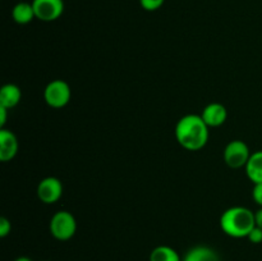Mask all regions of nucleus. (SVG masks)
I'll return each mask as SVG.
<instances>
[{
    "label": "nucleus",
    "mask_w": 262,
    "mask_h": 261,
    "mask_svg": "<svg viewBox=\"0 0 262 261\" xmlns=\"http://www.w3.org/2000/svg\"><path fill=\"white\" fill-rule=\"evenodd\" d=\"M176 137L187 150H201L209 140V127L204 122L201 115H184L177 123Z\"/></svg>",
    "instance_id": "1"
},
{
    "label": "nucleus",
    "mask_w": 262,
    "mask_h": 261,
    "mask_svg": "<svg viewBox=\"0 0 262 261\" xmlns=\"http://www.w3.org/2000/svg\"><path fill=\"white\" fill-rule=\"evenodd\" d=\"M220 227L225 234L234 238H243L256 227L255 214L247 207L234 206L225 210L220 217Z\"/></svg>",
    "instance_id": "2"
},
{
    "label": "nucleus",
    "mask_w": 262,
    "mask_h": 261,
    "mask_svg": "<svg viewBox=\"0 0 262 261\" xmlns=\"http://www.w3.org/2000/svg\"><path fill=\"white\" fill-rule=\"evenodd\" d=\"M77 230V223L69 211L55 212L50 220V232L54 238L59 241H68Z\"/></svg>",
    "instance_id": "3"
},
{
    "label": "nucleus",
    "mask_w": 262,
    "mask_h": 261,
    "mask_svg": "<svg viewBox=\"0 0 262 261\" xmlns=\"http://www.w3.org/2000/svg\"><path fill=\"white\" fill-rule=\"evenodd\" d=\"M43 97L51 107H55V109L63 107L71 100V87L66 81H61V79L51 81L46 86Z\"/></svg>",
    "instance_id": "4"
},
{
    "label": "nucleus",
    "mask_w": 262,
    "mask_h": 261,
    "mask_svg": "<svg viewBox=\"0 0 262 261\" xmlns=\"http://www.w3.org/2000/svg\"><path fill=\"white\" fill-rule=\"evenodd\" d=\"M250 158V148L241 140H234L229 142L224 150L225 164L230 166V168H242V166H246Z\"/></svg>",
    "instance_id": "5"
},
{
    "label": "nucleus",
    "mask_w": 262,
    "mask_h": 261,
    "mask_svg": "<svg viewBox=\"0 0 262 261\" xmlns=\"http://www.w3.org/2000/svg\"><path fill=\"white\" fill-rule=\"evenodd\" d=\"M32 5L36 18L43 22L56 20L64 12L63 0H33Z\"/></svg>",
    "instance_id": "6"
},
{
    "label": "nucleus",
    "mask_w": 262,
    "mask_h": 261,
    "mask_svg": "<svg viewBox=\"0 0 262 261\" xmlns=\"http://www.w3.org/2000/svg\"><path fill=\"white\" fill-rule=\"evenodd\" d=\"M63 194V184L55 177L42 179L37 186V196L43 204H54Z\"/></svg>",
    "instance_id": "7"
},
{
    "label": "nucleus",
    "mask_w": 262,
    "mask_h": 261,
    "mask_svg": "<svg viewBox=\"0 0 262 261\" xmlns=\"http://www.w3.org/2000/svg\"><path fill=\"white\" fill-rule=\"evenodd\" d=\"M228 112L227 107L219 102H212L209 104L204 110H202L201 118L206 123L207 127H219L224 124L227 120Z\"/></svg>",
    "instance_id": "8"
},
{
    "label": "nucleus",
    "mask_w": 262,
    "mask_h": 261,
    "mask_svg": "<svg viewBox=\"0 0 262 261\" xmlns=\"http://www.w3.org/2000/svg\"><path fill=\"white\" fill-rule=\"evenodd\" d=\"M18 150V141L12 130L2 128L0 130V160L9 161L15 156Z\"/></svg>",
    "instance_id": "9"
},
{
    "label": "nucleus",
    "mask_w": 262,
    "mask_h": 261,
    "mask_svg": "<svg viewBox=\"0 0 262 261\" xmlns=\"http://www.w3.org/2000/svg\"><path fill=\"white\" fill-rule=\"evenodd\" d=\"M22 92L18 86L13 83L4 84L0 90V106L7 107L8 110L14 107L20 101Z\"/></svg>",
    "instance_id": "10"
},
{
    "label": "nucleus",
    "mask_w": 262,
    "mask_h": 261,
    "mask_svg": "<svg viewBox=\"0 0 262 261\" xmlns=\"http://www.w3.org/2000/svg\"><path fill=\"white\" fill-rule=\"evenodd\" d=\"M13 19L18 23V25H27L30 23L33 18H36L35 10H33L32 3L20 2L14 5L13 8Z\"/></svg>",
    "instance_id": "11"
},
{
    "label": "nucleus",
    "mask_w": 262,
    "mask_h": 261,
    "mask_svg": "<svg viewBox=\"0 0 262 261\" xmlns=\"http://www.w3.org/2000/svg\"><path fill=\"white\" fill-rule=\"evenodd\" d=\"M246 173L247 177L253 183H261L262 182V151H256L251 154V158L246 165Z\"/></svg>",
    "instance_id": "12"
},
{
    "label": "nucleus",
    "mask_w": 262,
    "mask_h": 261,
    "mask_svg": "<svg viewBox=\"0 0 262 261\" xmlns=\"http://www.w3.org/2000/svg\"><path fill=\"white\" fill-rule=\"evenodd\" d=\"M183 261H220L219 255L206 246H197L187 252Z\"/></svg>",
    "instance_id": "13"
},
{
    "label": "nucleus",
    "mask_w": 262,
    "mask_h": 261,
    "mask_svg": "<svg viewBox=\"0 0 262 261\" xmlns=\"http://www.w3.org/2000/svg\"><path fill=\"white\" fill-rule=\"evenodd\" d=\"M150 261H181L178 252L169 246H158L150 253Z\"/></svg>",
    "instance_id": "14"
},
{
    "label": "nucleus",
    "mask_w": 262,
    "mask_h": 261,
    "mask_svg": "<svg viewBox=\"0 0 262 261\" xmlns=\"http://www.w3.org/2000/svg\"><path fill=\"white\" fill-rule=\"evenodd\" d=\"M165 0H140V4L145 10L154 12V10H158L159 8H161Z\"/></svg>",
    "instance_id": "15"
},
{
    "label": "nucleus",
    "mask_w": 262,
    "mask_h": 261,
    "mask_svg": "<svg viewBox=\"0 0 262 261\" xmlns=\"http://www.w3.org/2000/svg\"><path fill=\"white\" fill-rule=\"evenodd\" d=\"M247 238L252 243H256V245H257V243H261L262 242V229L256 225V227L251 230L250 234L247 235Z\"/></svg>",
    "instance_id": "16"
},
{
    "label": "nucleus",
    "mask_w": 262,
    "mask_h": 261,
    "mask_svg": "<svg viewBox=\"0 0 262 261\" xmlns=\"http://www.w3.org/2000/svg\"><path fill=\"white\" fill-rule=\"evenodd\" d=\"M10 229H12V225H10V222L7 219V217H0V237H7L10 233Z\"/></svg>",
    "instance_id": "17"
},
{
    "label": "nucleus",
    "mask_w": 262,
    "mask_h": 261,
    "mask_svg": "<svg viewBox=\"0 0 262 261\" xmlns=\"http://www.w3.org/2000/svg\"><path fill=\"white\" fill-rule=\"evenodd\" d=\"M252 196H253V200L262 206V182L261 183H255V187H253V191H252Z\"/></svg>",
    "instance_id": "18"
},
{
    "label": "nucleus",
    "mask_w": 262,
    "mask_h": 261,
    "mask_svg": "<svg viewBox=\"0 0 262 261\" xmlns=\"http://www.w3.org/2000/svg\"><path fill=\"white\" fill-rule=\"evenodd\" d=\"M7 112L8 109L7 107H3L0 106V127H4L5 122H7Z\"/></svg>",
    "instance_id": "19"
},
{
    "label": "nucleus",
    "mask_w": 262,
    "mask_h": 261,
    "mask_svg": "<svg viewBox=\"0 0 262 261\" xmlns=\"http://www.w3.org/2000/svg\"><path fill=\"white\" fill-rule=\"evenodd\" d=\"M255 219H256V225L262 229V209H260L257 212H256Z\"/></svg>",
    "instance_id": "20"
},
{
    "label": "nucleus",
    "mask_w": 262,
    "mask_h": 261,
    "mask_svg": "<svg viewBox=\"0 0 262 261\" xmlns=\"http://www.w3.org/2000/svg\"><path fill=\"white\" fill-rule=\"evenodd\" d=\"M15 261H32V260H31L30 257H26V256H20V257H18Z\"/></svg>",
    "instance_id": "21"
}]
</instances>
